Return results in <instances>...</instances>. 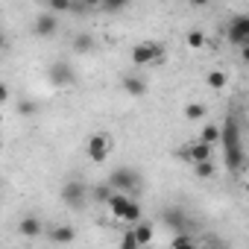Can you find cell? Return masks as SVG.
Wrapping results in <instances>:
<instances>
[{
    "label": "cell",
    "mask_w": 249,
    "mask_h": 249,
    "mask_svg": "<svg viewBox=\"0 0 249 249\" xmlns=\"http://www.w3.org/2000/svg\"><path fill=\"white\" fill-rule=\"evenodd\" d=\"M226 153V167L231 173H240L246 167V150L243 147H231V150H223Z\"/></svg>",
    "instance_id": "cell-15"
},
{
    "label": "cell",
    "mask_w": 249,
    "mask_h": 249,
    "mask_svg": "<svg viewBox=\"0 0 249 249\" xmlns=\"http://www.w3.org/2000/svg\"><path fill=\"white\" fill-rule=\"evenodd\" d=\"M196 141H202V144H208V147L220 144V126H217V123H205V126H202V132H199V138H196Z\"/></svg>",
    "instance_id": "cell-17"
},
{
    "label": "cell",
    "mask_w": 249,
    "mask_h": 249,
    "mask_svg": "<svg viewBox=\"0 0 249 249\" xmlns=\"http://www.w3.org/2000/svg\"><path fill=\"white\" fill-rule=\"evenodd\" d=\"M6 100H9V85L0 79V103H6Z\"/></svg>",
    "instance_id": "cell-28"
},
{
    "label": "cell",
    "mask_w": 249,
    "mask_h": 249,
    "mask_svg": "<svg viewBox=\"0 0 249 249\" xmlns=\"http://www.w3.org/2000/svg\"><path fill=\"white\" fill-rule=\"evenodd\" d=\"M229 41L234 47H243L249 41V15H237L231 24H229Z\"/></svg>",
    "instance_id": "cell-8"
},
{
    "label": "cell",
    "mask_w": 249,
    "mask_h": 249,
    "mask_svg": "<svg viewBox=\"0 0 249 249\" xmlns=\"http://www.w3.org/2000/svg\"><path fill=\"white\" fill-rule=\"evenodd\" d=\"M194 173H196L199 179H211V176L217 173V164H214V159H211V161H202V164H194Z\"/></svg>",
    "instance_id": "cell-22"
},
{
    "label": "cell",
    "mask_w": 249,
    "mask_h": 249,
    "mask_svg": "<svg viewBox=\"0 0 249 249\" xmlns=\"http://www.w3.org/2000/svg\"><path fill=\"white\" fill-rule=\"evenodd\" d=\"M188 47H191V50L205 47V33H202V30H191V33H188Z\"/></svg>",
    "instance_id": "cell-24"
},
{
    "label": "cell",
    "mask_w": 249,
    "mask_h": 249,
    "mask_svg": "<svg viewBox=\"0 0 249 249\" xmlns=\"http://www.w3.org/2000/svg\"><path fill=\"white\" fill-rule=\"evenodd\" d=\"M111 194H114V191H111V188H108L106 182H100V185H94V199H97V202H103V205H106V202L111 199Z\"/></svg>",
    "instance_id": "cell-25"
},
{
    "label": "cell",
    "mask_w": 249,
    "mask_h": 249,
    "mask_svg": "<svg viewBox=\"0 0 249 249\" xmlns=\"http://www.w3.org/2000/svg\"><path fill=\"white\" fill-rule=\"evenodd\" d=\"M18 234H21V237H38V234H44V223H41V217L27 214V217L18 223Z\"/></svg>",
    "instance_id": "cell-12"
},
{
    "label": "cell",
    "mask_w": 249,
    "mask_h": 249,
    "mask_svg": "<svg viewBox=\"0 0 249 249\" xmlns=\"http://www.w3.org/2000/svg\"><path fill=\"white\" fill-rule=\"evenodd\" d=\"M170 249H199V243L188 234V231H176L170 240Z\"/></svg>",
    "instance_id": "cell-20"
},
{
    "label": "cell",
    "mask_w": 249,
    "mask_h": 249,
    "mask_svg": "<svg viewBox=\"0 0 249 249\" xmlns=\"http://www.w3.org/2000/svg\"><path fill=\"white\" fill-rule=\"evenodd\" d=\"M199 249H229V246L220 243V240H211V243H205V246H199Z\"/></svg>",
    "instance_id": "cell-29"
},
{
    "label": "cell",
    "mask_w": 249,
    "mask_h": 249,
    "mask_svg": "<svg viewBox=\"0 0 249 249\" xmlns=\"http://www.w3.org/2000/svg\"><path fill=\"white\" fill-rule=\"evenodd\" d=\"M123 91L129 97H147V79L138 73H126L123 76Z\"/></svg>",
    "instance_id": "cell-13"
},
{
    "label": "cell",
    "mask_w": 249,
    "mask_h": 249,
    "mask_svg": "<svg viewBox=\"0 0 249 249\" xmlns=\"http://www.w3.org/2000/svg\"><path fill=\"white\" fill-rule=\"evenodd\" d=\"M117 249H141L138 246V240L132 237V231H123V237H120V246Z\"/></svg>",
    "instance_id": "cell-27"
},
{
    "label": "cell",
    "mask_w": 249,
    "mask_h": 249,
    "mask_svg": "<svg viewBox=\"0 0 249 249\" xmlns=\"http://www.w3.org/2000/svg\"><path fill=\"white\" fill-rule=\"evenodd\" d=\"M182 114H185V120H191V123H199V120H202V117L208 114V108H205L202 103H188Z\"/></svg>",
    "instance_id": "cell-21"
},
{
    "label": "cell",
    "mask_w": 249,
    "mask_h": 249,
    "mask_svg": "<svg viewBox=\"0 0 249 249\" xmlns=\"http://www.w3.org/2000/svg\"><path fill=\"white\" fill-rule=\"evenodd\" d=\"M36 111H38V103H33V100H21L18 103V114L21 117H33Z\"/></svg>",
    "instance_id": "cell-26"
},
{
    "label": "cell",
    "mask_w": 249,
    "mask_h": 249,
    "mask_svg": "<svg viewBox=\"0 0 249 249\" xmlns=\"http://www.w3.org/2000/svg\"><path fill=\"white\" fill-rule=\"evenodd\" d=\"M50 82L68 88V85L76 82V73H73V68H71L68 62H56V65H50Z\"/></svg>",
    "instance_id": "cell-9"
},
{
    "label": "cell",
    "mask_w": 249,
    "mask_h": 249,
    "mask_svg": "<svg viewBox=\"0 0 249 249\" xmlns=\"http://www.w3.org/2000/svg\"><path fill=\"white\" fill-rule=\"evenodd\" d=\"M106 185H108L114 194H126V196L138 199V194H141V188H144V179H141V173L132 170V167H117V170L108 173Z\"/></svg>",
    "instance_id": "cell-1"
},
{
    "label": "cell",
    "mask_w": 249,
    "mask_h": 249,
    "mask_svg": "<svg viewBox=\"0 0 249 249\" xmlns=\"http://www.w3.org/2000/svg\"><path fill=\"white\" fill-rule=\"evenodd\" d=\"M94 44H97V41H94L91 33H76V36H73V50H76V53H91Z\"/></svg>",
    "instance_id": "cell-18"
},
{
    "label": "cell",
    "mask_w": 249,
    "mask_h": 249,
    "mask_svg": "<svg viewBox=\"0 0 249 249\" xmlns=\"http://www.w3.org/2000/svg\"><path fill=\"white\" fill-rule=\"evenodd\" d=\"M220 144H223V150H231V147H243L240 123H237L234 117H226V123L220 126Z\"/></svg>",
    "instance_id": "cell-7"
},
{
    "label": "cell",
    "mask_w": 249,
    "mask_h": 249,
    "mask_svg": "<svg viewBox=\"0 0 249 249\" xmlns=\"http://www.w3.org/2000/svg\"><path fill=\"white\" fill-rule=\"evenodd\" d=\"M161 223L170 226L173 234H176V231H188V214H185L182 208H164V211H161Z\"/></svg>",
    "instance_id": "cell-11"
},
{
    "label": "cell",
    "mask_w": 249,
    "mask_h": 249,
    "mask_svg": "<svg viewBox=\"0 0 249 249\" xmlns=\"http://www.w3.org/2000/svg\"><path fill=\"white\" fill-rule=\"evenodd\" d=\"M129 231H132V237L138 240V246H141V249H144V246H150V243L156 240V229H153V223H144V220H141V223H135Z\"/></svg>",
    "instance_id": "cell-14"
},
{
    "label": "cell",
    "mask_w": 249,
    "mask_h": 249,
    "mask_svg": "<svg viewBox=\"0 0 249 249\" xmlns=\"http://www.w3.org/2000/svg\"><path fill=\"white\" fill-rule=\"evenodd\" d=\"M108 205V211H111V217L114 220H123V223H141V217H144V208H141V202L138 199H132V196H126V194H111V199L106 202Z\"/></svg>",
    "instance_id": "cell-2"
},
{
    "label": "cell",
    "mask_w": 249,
    "mask_h": 249,
    "mask_svg": "<svg viewBox=\"0 0 249 249\" xmlns=\"http://www.w3.org/2000/svg\"><path fill=\"white\" fill-rule=\"evenodd\" d=\"M205 85H208L211 91H223V88L229 85V76H226V71H208V76H205Z\"/></svg>",
    "instance_id": "cell-19"
},
{
    "label": "cell",
    "mask_w": 249,
    "mask_h": 249,
    "mask_svg": "<svg viewBox=\"0 0 249 249\" xmlns=\"http://www.w3.org/2000/svg\"><path fill=\"white\" fill-rule=\"evenodd\" d=\"M0 123H3V114H0Z\"/></svg>",
    "instance_id": "cell-31"
},
{
    "label": "cell",
    "mask_w": 249,
    "mask_h": 249,
    "mask_svg": "<svg viewBox=\"0 0 249 249\" xmlns=\"http://www.w3.org/2000/svg\"><path fill=\"white\" fill-rule=\"evenodd\" d=\"M71 9H73V3H71V0H50V3H47V12H50V15L71 12Z\"/></svg>",
    "instance_id": "cell-23"
},
{
    "label": "cell",
    "mask_w": 249,
    "mask_h": 249,
    "mask_svg": "<svg viewBox=\"0 0 249 249\" xmlns=\"http://www.w3.org/2000/svg\"><path fill=\"white\" fill-rule=\"evenodd\" d=\"M3 47H6V36H3V33H0V50H3Z\"/></svg>",
    "instance_id": "cell-30"
},
{
    "label": "cell",
    "mask_w": 249,
    "mask_h": 249,
    "mask_svg": "<svg viewBox=\"0 0 249 249\" xmlns=\"http://www.w3.org/2000/svg\"><path fill=\"white\" fill-rule=\"evenodd\" d=\"M111 150H114V141H111L108 132H94L88 138V144H85V153H88V159L94 164H106L108 156H111Z\"/></svg>",
    "instance_id": "cell-4"
},
{
    "label": "cell",
    "mask_w": 249,
    "mask_h": 249,
    "mask_svg": "<svg viewBox=\"0 0 249 249\" xmlns=\"http://www.w3.org/2000/svg\"><path fill=\"white\" fill-rule=\"evenodd\" d=\"M53 243H62V246H68V243H73L76 240V229L73 226H56V229H50V234H47Z\"/></svg>",
    "instance_id": "cell-16"
},
{
    "label": "cell",
    "mask_w": 249,
    "mask_h": 249,
    "mask_svg": "<svg viewBox=\"0 0 249 249\" xmlns=\"http://www.w3.org/2000/svg\"><path fill=\"white\" fill-rule=\"evenodd\" d=\"M129 59H132L135 68L159 65V62H164V44H159V41H141V44L132 47V56Z\"/></svg>",
    "instance_id": "cell-3"
},
{
    "label": "cell",
    "mask_w": 249,
    "mask_h": 249,
    "mask_svg": "<svg viewBox=\"0 0 249 249\" xmlns=\"http://www.w3.org/2000/svg\"><path fill=\"white\" fill-rule=\"evenodd\" d=\"M56 30H59V18L50 15V12H44V15H38V18L33 21V33H36L38 38H50Z\"/></svg>",
    "instance_id": "cell-10"
},
{
    "label": "cell",
    "mask_w": 249,
    "mask_h": 249,
    "mask_svg": "<svg viewBox=\"0 0 249 249\" xmlns=\"http://www.w3.org/2000/svg\"><path fill=\"white\" fill-rule=\"evenodd\" d=\"M176 156H179L182 161H188V164L194 167V164L211 161V159H214V147H208V144H202V141H191V144L179 147V150H176Z\"/></svg>",
    "instance_id": "cell-5"
},
{
    "label": "cell",
    "mask_w": 249,
    "mask_h": 249,
    "mask_svg": "<svg viewBox=\"0 0 249 249\" xmlns=\"http://www.w3.org/2000/svg\"><path fill=\"white\" fill-rule=\"evenodd\" d=\"M85 199H88V188H85V182L71 179V182L62 185V202H65V205H71V208H82Z\"/></svg>",
    "instance_id": "cell-6"
}]
</instances>
